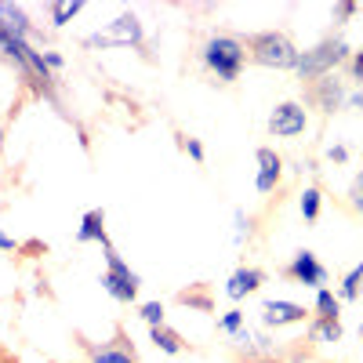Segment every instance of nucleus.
Instances as JSON below:
<instances>
[{"label":"nucleus","mask_w":363,"mask_h":363,"mask_svg":"<svg viewBox=\"0 0 363 363\" xmlns=\"http://www.w3.org/2000/svg\"><path fill=\"white\" fill-rule=\"evenodd\" d=\"M359 11V4H356V0H345V4H335V8H330V18H335L338 26H345L352 15Z\"/></svg>","instance_id":"obj_27"},{"label":"nucleus","mask_w":363,"mask_h":363,"mask_svg":"<svg viewBox=\"0 0 363 363\" xmlns=\"http://www.w3.org/2000/svg\"><path fill=\"white\" fill-rule=\"evenodd\" d=\"M178 306L196 309V313H215V298L207 294L203 284H196V287H189V291H182V294H178Z\"/></svg>","instance_id":"obj_20"},{"label":"nucleus","mask_w":363,"mask_h":363,"mask_svg":"<svg viewBox=\"0 0 363 363\" xmlns=\"http://www.w3.org/2000/svg\"><path fill=\"white\" fill-rule=\"evenodd\" d=\"M359 342H363V323H359Z\"/></svg>","instance_id":"obj_34"},{"label":"nucleus","mask_w":363,"mask_h":363,"mask_svg":"<svg viewBox=\"0 0 363 363\" xmlns=\"http://www.w3.org/2000/svg\"><path fill=\"white\" fill-rule=\"evenodd\" d=\"M306 306L298 301H287V298H265L262 301V323L265 327H294V323H306Z\"/></svg>","instance_id":"obj_10"},{"label":"nucleus","mask_w":363,"mask_h":363,"mask_svg":"<svg viewBox=\"0 0 363 363\" xmlns=\"http://www.w3.org/2000/svg\"><path fill=\"white\" fill-rule=\"evenodd\" d=\"M349 73H352L356 87H363V51H352V58H349Z\"/></svg>","instance_id":"obj_29"},{"label":"nucleus","mask_w":363,"mask_h":363,"mask_svg":"<svg viewBox=\"0 0 363 363\" xmlns=\"http://www.w3.org/2000/svg\"><path fill=\"white\" fill-rule=\"evenodd\" d=\"M345 109H363V87H352L345 95Z\"/></svg>","instance_id":"obj_31"},{"label":"nucleus","mask_w":363,"mask_h":363,"mask_svg":"<svg viewBox=\"0 0 363 363\" xmlns=\"http://www.w3.org/2000/svg\"><path fill=\"white\" fill-rule=\"evenodd\" d=\"M40 55H44V62H48V69H51L55 77H58V73H62V69H66V58H62V55H58V51H51V48H44Z\"/></svg>","instance_id":"obj_28"},{"label":"nucleus","mask_w":363,"mask_h":363,"mask_svg":"<svg viewBox=\"0 0 363 363\" xmlns=\"http://www.w3.org/2000/svg\"><path fill=\"white\" fill-rule=\"evenodd\" d=\"M349 207H352L356 215L363 218V171L352 178V186H349Z\"/></svg>","instance_id":"obj_26"},{"label":"nucleus","mask_w":363,"mask_h":363,"mask_svg":"<svg viewBox=\"0 0 363 363\" xmlns=\"http://www.w3.org/2000/svg\"><path fill=\"white\" fill-rule=\"evenodd\" d=\"M80 11H84V0H55V4H48V22H51V29H62Z\"/></svg>","instance_id":"obj_18"},{"label":"nucleus","mask_w":363,"mask_h":363,"mask_svg":"<svg viewBox=\"0 0 363 363\" xmlns=\"http://www.w3.org/2000/svg\"><path fill=\"white\" fill-rule=\"evenodd\" d=\"M298 211H301V218H306V222H316L320 211H323V189L320 186H306L298 193Z\"/></svg>","instance_id":"obj_19"},{"label":"nucleus","mask_w":363,"mask_h":363,"mask_svg":"<svg viewBox=\"0 0 363 363\" xmlns=\"http://www.w3.org/2000/svg\"><path fill=\"white\" fill-rule=\"evenodd\" d=\"M145 40V29H142V18L124 11L116 15L113 22H106V29H99V33L84 37V48L87 51H106V48H142Z\"/></svg>","instance_id":"obj_5"},{"label":"nucleus","mask_w":363,"mask_h":363,"mask_svg":"<svg viewBox=\"0 0 363 363\" xmlns=\"http://www.w3.org/2000/svg\"><path fill=\"white\" fill-rule=\"evenodd\" d=\"M255 160H258V174H255V189L262 193V196H272L280 189V182H284V157L277 153V149H269V145H262L258 153H255Z\"/></svg>","instance_id":"obj_9"},{"label":"nucleus","mask_w":363,"mask_h":363,"mask_svg":"<svg viewBox=\"0 0 363 363\" xmlns=\"http://www.w3.org/2000/svg\"><path fill=\"white\" fill-rule=\"evenodd\" d=\"M342 306H345V301L338 298V291L320 287L316 301H313V313H316V320H342Z\"/></svg>","instance_id":"obj_17"},{"label":"nucleus","mask_w":363,"mask_h":363,"mask_svg":"<svg viewBox=\"0 0 363 363\" xmlns=\"http://www.w3.org/2000/svg\"><path fill=\"white\" fill-rule=\"evenodd\" d=\"M247 58H251L255 66L291 73V69H298L301 51H298V44L287 33H280V29H265V33L247 37Z\"/></svg>","instance_id":"obj_3"},{"label":"nucleus","mask_w":363,"mask_h":363,"mask_svg":"<svg viewBox=\"0 0 363 363\" xmlns=\"http://www.w3.org/2000/svg\"><path fill=\"white\" fill-rule=\"evenodd\" d=\"M349 58H352V48H349L345 37H323L309 51H301L294 73H298L301 84H316L320 77H330V73H338L342 66H349Z\"/></svg>","instance_id":"obj_2"},{"label":"nucleus","mask_w":363,"mask_h":363,"mask_svg":"<svg viewBox=\"0 0 363 363\" xmlns=\"http://www.w3.org/2000/svg\"><path fill=\"white\" fill-rule=\"evenodd\" d=\"M200 66L218 84H236L247 66V40L233 33H211L200 48Z\"/></svg>","instance_id":"obj_1"},{"label":"nucleus","mask_w":363,"mask_h":363,"mask_svg":"<svg viewBox=\"0 0 363 363\" xmlns=\"http://www.w3.org/2000/svg\"><path fill=\"white\" fill-rule=\"evenodd\" d=\"M0 29H8V33L18 37V40H29L37 33L29 15H26V8H18V4H0Z\"/></svg>","instance_id":"obj_14"},{"label":"nucleus","mask_w":363,"mask_h":363,"mask_svg":"<svg viewBox=\"0 0 363 363\" xmlns=\"http://www.w3.org/2000/svg\"><path fill=\"white\" fill-rule=\"evenodd\" d=\"M149 342H153L164 356H182V352H186V342H182V335H178V330L174 327H149Z\"/></svg>","instance_id":"obj_16"},{"label":"nucleus","mask_w":363,"mask_h":363,"mask_svg":"<svg viewBox=\"0 0 363 363\" xmlns=\"http://www.w3.org/2000/svg\"><path fill=\"white\" fill-rule=\"evenodd\" d=\"M262 284H265V272H262V269L240 265V269L229 272V280H225V298H229V301H244V298L258 294Z\"/></svg>","instance_id":"obj_11"},{"label":"nucleus","mask_w":363,"mask_h":363,"mask_svg":"<svg viewBox=\"0 0 363 363\" xmlns=\"http://www.w3.org/2000/svg\"><path fill=\"white\" fill-rule=\"evenodd\" d=\"M359 291H363V262L359 265H352L345 277H342V287H338V298L342 301H356L359 298Z\"/></svg>","instance_id":"obj_21"},{"label":"nucleus","mask_w":363,"mask_h":363,"mask_svg":"<svg viewBox=\"0 0 363 363\" xmlns=\"http://www.w3.org/2000/svg\"><path fill=\"white\" fill-rule=\"evenodd\" d=\"M327 160L330 164H349V149L345 145H327Z\"/></svg>","instance_id":"obj_30"},{"label":"nucleus","mask_w":363,"mask_h":363,"mask_svg":"<svg viewBox=\"0 0 363 363\" xmlns=\"http://www.w3.org/2000/svg\"><path fill=\"white\" fill-rule=\"evenodd\" d=\"M102 258H106V272L99 277L102 291H106L113 301H120V306H135V301H138V287H142V277H138V272H135L124 258H120L116 247H106Z\"/></svg>","instance_id":"obj_4"},{"label":"nucleus","mask_w":363,"mask_h":363,"mask_svg":"<svg viewBox=\"0 0 363 363\" xmlns=\"http://www.w3.org/2000/svg\"><path fill=\"white\" fill-rule=\"evenodd\" d=\"M138 320H142L145 327H164V323H167L164 301H142V306H138Z\"/></svg>","instance_id":"obj_23"},{"label":"nucleus","mask_w":363,"mask_h":363,"mask_svg":"<svg viewBox=\"0 0 363 363\" xmlns=\"http://www.w3.org/2000/svg\"><path fill=\"white\" fill-rule=\"evenodd\" d=\"M345 95H349V87H345V80H342L338 73L320 77L316 84H309V87H306V99H309V102H313L323 116H330V113L345 109Z\"/></svg>","instance_id":"obj_8"},{"label":"nucleus","mask_w":363,"mask_h":363,"mask_svg":"<svg viewBox=\"0 0 363 363\" xmlns=\"http://www.w3.org/2000/svg\"><path fill=\"white\" fill-rule=\"evenodd\" d=\"M77 244H80V247L99 244L102 251L113 247V240H109V233H106V211H102V207L84 211V218H80V225H77Z\"/></svg>","instance_id":"obj_13"},{"label":"nucleus","mask_w":363,"mask_h":363,"mask_svg":"<svg viewBox=\"0 0 363 363\" xmlns=\"http://www.w3.org/2000/svg\"><path fill=\"white\" fill-rule=\"evenodd\" d=\"M287 280H294L298 287H313V291H320V287H327V280H330V272H327V265L316 258V251H309V247H301V251H294V258L280 269Z\"/></svg>","instance_id":"obj_7"},{"label":"nucleus","mask_w":363,"mask_h":363,"mask_svg":"<svg viewBox=\"0 0 363 363\" xmlns=\"http://www.w3.org/2000/svg\"><path fill=\"white\" fill-rule=\"evenodd\" d=\"M0 251H8V255L15 251V255H18V251H22V244H18V240H11V236L0 233Z\"/></svg>","instance_id":"obj_32"},{"label":"nucleus","mask_w":363,"mask_h":363,"mask_svg":"<svg viewBox=\"0 0 363 363\" xmlns=\"http://www.w3.org/2000/svg\"><path fill=\"white\" fill-rule=\"evenodd\" d=\"M244 363H287V359H280V356H255V359H244Z\"/></svg>","instance_id":"obj_33"},{"label":"nucleus","mask_w":363,"mask_h":363,"mask_svg":"<svg viewBox=\"0 0 363 363\" xmlns=\"http://www.w3.org/2000/svg\"><path fill=\"white\" fill-rule=\"evenodd\" d=\"M251 225H255L251 215H247L244 207H236V211H233V244H236V247H244L247 240H251V233H255Z\"/></svg>","instance_id":"obj_22"},{"label":"nucleus","mask_w":363,"mask_h":363,"mask_svg":"<svg viewBox=\"0 0 363 363\" xmlns=\"http://www.w3.org/2000/svg\"><path fill=\"white\" fill-rule=\"evenodd\" d=\"M178 145H182V153H186L193 164H203V160H207V149H203L200 138H193V135H178Z\"/></svg>","instance_id":"obj_25"},{"label":"nucleus","mask_w":363,"mask_h":363,"mask_svg":"<svg viewBox=\"0 0 363 363\" xmlns=\"http://www.w3.org/2000/svg\"><path fill=\"white\" fill-rule=\"evenodd\" d=\"M84 349H87L91 363H138V352H135V345L124 335H116L113 342H102V345L84 342Z\"/></svg>","instance_id":"obj_12"},{"label":"nucleus","mask_w":363,"mask_h":363,"mask_svg":"<svg viewBox=\"0 0 363 363\" xmlns=\"http://www.w3.org/2000/svg\"><path fill=\"white\" fill-rule=\"evenodd\" d=\"M309 131V113L301 102L287 99V102H277L269 113V135L272 138H284V142H294Z\"/></svg>","instance_id":"obj_6"},{"label":"nucleus","mask_w":363,"mask_h":363,"mask_svg":"<svg viewBox=\"0 0 363 363\" xmlns=\"http://www.w3.org/2000/svg\"><path fill=\"white\" fill-rule=\"evenodd\" d=\"M345 338L342 320H313L309 323V342L313 345H338Z\"/></svg>","instance_id":"obj_15"},{"label":"nucleus","mask_w":363,"mask_h":363,"mask_svg":"<svg viewBox=\"0 0 363 363\" xmlns=\"http://www.w3.org/2000/svg\"><path fill=\"white\" fill-rule=\"evenodd\" d=\"M0 142H4V128H0Z\"/></svg>","instance_id":"obj_35"},{"label":"nucleus","mask_w":363,"mask_h":363,"mask_svg":"<svg viewBox=\"0 0 363 363\" xmlns=\"http://www.w3.org/2000/svg\"><path fill=\"white\" fill-rule=\"evenodd\" d=\"M244 327H247V313H244V309H229V313L218 320V330H222L225 338H236Z\"/></svg>","instance_id":"obj_24"}]
</instances>
